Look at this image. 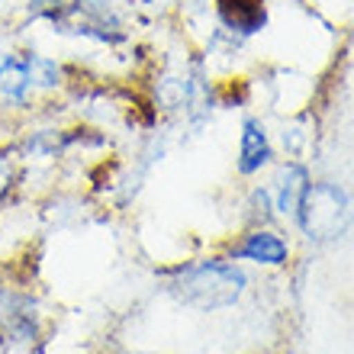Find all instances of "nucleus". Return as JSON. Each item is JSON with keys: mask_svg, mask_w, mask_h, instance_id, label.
Segmentation results:
<instances>
[{"mask_svg": "<svg viewBox=\"0 0 354 354\" xmlns=\"http://www.w3.org/2000/svg\"><path fill=\"white\" fill-rule=\"evenodd\" d=\"M26 87H29L26 65H19V62H7V65L0 68V100H3V103L23 100Z\"/></svg>", "mask_w": 354, "mask_h": 354, "instance_id": "nucleus-6", "label": "nucleus"}, {"mask_svg": "<svg viewBox=\"0 0 354 354\" xmlns=\"http://www.w3.org/2000/svg\"><path fill=\"white\" fill-rule=\"evenodd\" d=\"M303 194H306V174H303V168H287L283 171V187H280V209L297 216Z\"/></svg>", "mask_w": 354, "mask_h": 354, "instance_id": "nucleus-7", "label": "nucleus"}, {"mask_svg": "<svg viewBox=\"0 0 354 354\" xmlns=\"http://www.w3.org/2000/svg\"><path fill=\"white\" fill-rule=\"evenodd\" d=\"M235 258H248V261H258V264H283L287 261V245L270 232H254L235 252Z\"/></svg>", "mask_w": 354, "mask_h": 354, "instance_id": "nucleus-4", "label": "nucleus"}, {"mask_svg": "<svg viewBox=\"0 0 354 354\" xmlns=\"http://www.w3.org/2000/svg\"><path fill=\"white\" fill-rule=\"evenodd\" d=\"M242 270L229 268V264H200V268L184 270L174 290L184 303H194L200 309H219L242 297Z\"/></svg>", "mask_w": 354, "mask_h": 354, "instance_id": "nucleus-1", "label": "nucleus"}, {"mask_svg": "<svg viewBox=\"0 0 354 354\" xmlns=\"http://www.w3.org/2000/svg\"><path fill=\"white\" fill-rule=\"evenodd\" d=\"M219 17L239 32H258L264 26V0H219Z\"/></svg>", "mask_w": 354, "mask_h": 354, "instance_id": "nucleus-3", "label": "nucleus"}, {"mask_svg": "<svg viewBox=\"0 0 354 354\" xmlns=\"http://www.w3.org/2000/svg\"><path fill=\"white\" fill-rule=\"evenodd\" d=\"M299 223L306 229L309 239L316 242H326V239H335L348 223V200L345 194L332 184H313L306 187V194L299 200Z\"/></svg>", "mask_w": 354, "mask_h": 354, "instance_id": "nucleus-2", "label": "nucleus"}, {"mask_svg": "<svg viewBox=\"0 0 354 354\" xmlns=\"http://www.w3.org/2000/svg\"><path fill=\"white\" fill-rule=\"evenodd\" d=\"M268 136H264V129L258 126L254 120L245 122V132H242V158H239V168L245 171V174H252V171H258L268 161Z\"/></svg>", "mask_w": 354, "mask_h": 354, "instance_id": "nucleus-5", "label": "nucleus"}]
</instances>
